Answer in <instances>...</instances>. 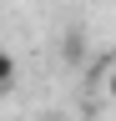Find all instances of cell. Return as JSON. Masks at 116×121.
<instances>
[{"instance_id":"obj_3","label":"cell","mask_w":116,"mask_h":121,"mask_svg":"<svg viewBox=\"0 0 116 121\" xmlns=\"http://www.w3.org/2000/svg\"><path fill=\"white\" fill-rule=\"evenodd\" d=\"M51 121H61V116H51Z\"/></svg>"},{"instance_id":"obj_1","label":"cell","mask_w":116,"mask_h":121,"mask_svg":"<svg viewBox=\"0 0 116 121\" xmlns=\"http://www.w3.org/2000/svg\"><path fill=\"white\" fill-rule=\"evenodd\" d=\"M0 86H5V91L15 86V56H5V60H0Z\"/></svg>"},{"instance_id":"obj_2","label":"cell","mask_w":116,"mask_h":121,"mask_svg":"<svg viewBox=\"0 0 116 121\" xmlns=\"http://www.w3.org/2000/svg\"><path fill=\"white\" fill-rule=\"evenodd\" d=\"M106 96H111V101H116V76H111V81H106Z\"/></svg>"}]
</instances>
